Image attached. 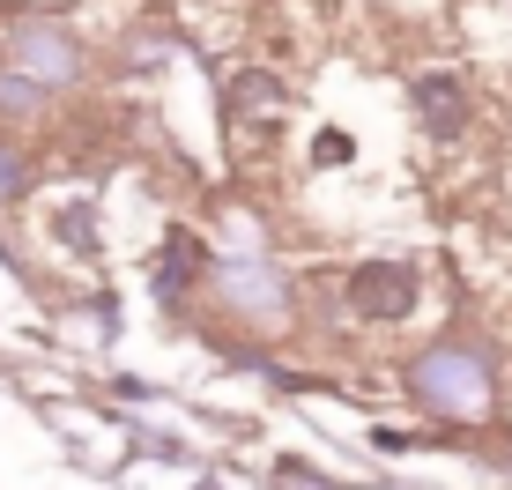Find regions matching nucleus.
I'll use <instances>...</instances> for the list:
<instances>
[{"instance_id": "f257e3e1", "label": "nucleus", "mask_w": 512, "mask_h": 490, "mask_svg": "<svg viewBox=\"0 0 512 490\" xmlns=\"http://www.w3.org/2000/svg\"><path fill=\"white\" fill-rule=\"evenodd\" d=\"M357 305L364 312H401V305H409V275H401V268H364L357 275Z\"/></svg>"}, {"instance_id": "f03ea898", "label": "nucleus", "mask_w": 512, "mask_h": 490, "mask_svg": "<svg viewBox=\"0 0 512 490\" xmlns=\"http://www.w3.org/2000/svg\"><path fill=\"white\" fill-rule=\"evenodd\" d=\"M423 387H431V394H453L461 409L483 401V379H475V364H461V357H438L431 372H423Z\"/></svg>"}, {"instance_id": "7ed1b4c3", "label": "nucleus", "mask_w": 512, "mask_h": 490, "mask_svg": "<svg viewBox=\"0 0 512 490\" xmlns=\"http://www.w3.org/2000/svg\"><path fill=\"white\" fill-rule=\"evenodd\" d=\"M423 104H431V127H461V90H453V82H423Z\"/></svg>"}]
</instances>
